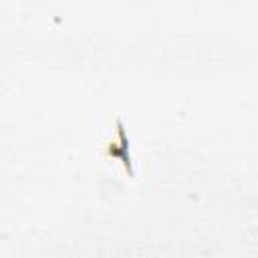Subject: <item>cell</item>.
I'll use <instances>...</instances> for the list:
<instances>
[{"instance_id":"1","label":"cell","mask_w":258,"mask_h":258,"mask_svg":"<svg viewBox=\"0 0 258 258\" xmlns=\"http://www.w3.org/2000/svg\"><path fill=\"white\" fill-rule=\"evenodd\" d=\"M117 135H119V143H109L107 155L115 157V159H121V163L125 165L129 175H133V159H131V153H129V139L125 135V127H123L121 119H117Z\"/></svg>"}]
</instances>
